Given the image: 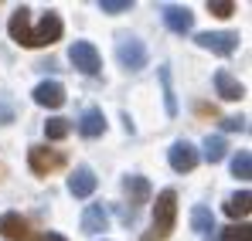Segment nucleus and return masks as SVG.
<instances>
[{
    "mask_svg": "<svg viewBox=\"0 0 252 241\" xmlns=\"http://www.w3.org/2000/svg\"><path fill=\"white\" fill-rule=\"evenodd\" d=\"M79 133H82L85 139H95V136H102L106 133V116H102V109H85L82 119H79Z\"/></svg>",
    "mask_w": 252,
    "mask_h": 241,
    "instance_id": "11",
    "label": "nucleus"
},
{
    "mask_svg": "<svg viewBox=\"0 0 252 241\" xmlns=\"http://www.w3.org/2000/svg\"><path fill=\"white\" fill-rule=\"evenodd\" d=\"M106 224H109L106 207H102V204H89L85 214H82V231L85 235H99V231H106Z\"/></svg>",
    "mask_w": 252,
    "mask_h": 241,
    "instance_id": "13",
    "label": "nucleus"
},
{
    "mask_svg": "<svg viewBox=\"0 0 252 241\" xmlns=\"http://www.w3.org/2000/svg\"><path fill=\"white\" fill-rule=\"evenodd\" d=\"M123 190H126V197H129L133 207L147 204V197H150V184H147L143 177H136V173H129V177L123 180Z\"/></svg>",
    "mask_w": 252,
    "mask_h": 241,
    "instance_id": "14",
    "label": "nucleus"
},
{
    "mask_svg": "<svg viewBox=\"0 0 252 241\" xmlns=\"http://www.w3.org/2000/svg\"><path fill=\"white\" fill-rule=\"evenodd\" d=\"M68 190H72V197H89L95 190V173L89 166H75V173L68 177Z\"/></svg>",
    "mask_w": 252,
    "mask_h": 241,
    "instance_id": "12",
    "label": "nucleus"
},
{
    "mask_svg": "<svg viewBox=\"0 0 252 241\" xmlns=\"http://www.w3.org/2000/svg\"><path fill=\"white\" fill-rule=\"evenodd\" d=\"M38 241H65V238H62V235H41Z\"/></svg>",
    "mask_w": 252,
    "mask_h": 241,
    "instance_id": "27",
    "label": "nucleus"
},
{
    "mask_svg": "<svg viewBox=\"0 0 252 241\" xmlns=\"http://www.w3.org/2000/svg\"><path fill=\"white\" fill-rule=\"evenodd\" d=\"M116 58H120V65H123L126 72H140L147 65V48H143V41L123 34V38L116 41Z\"/></svg>",
    "mask_w": 252,
    "mask_h": 241,
    "instance_id": "3",
    "label": "nucleus"
},
{
    "mask_svg": "<svg viewBox=\"0 0 252 241\" xmlns=\"http://www.w3.org/2000/svg\"><path fill=\"white\" fill-rule=\"evenodd\" d=\"M191 224H194L198 235H208V231H215V214H211L208 207H194L191 211Z\"/></svg>",
    "mask_w": 252,
    "mask_h": 241,
    "instance_id": "17",
    "label": "nucleus"
},
{
    "mask_svg": "<svg viewBox=\"0 0 252 241\" xmlns=\"http://www.w3.org/2000/svg\"><path fill=\"white\" fill-rule=\"evenodd\" d=\"M7 122H14V106L0 99V126H7Z\"/></svg>",
    "mask_w": 252,
    "mask_h": 241,
    "instance_id": "25",
    "label": "nucleus"
},
{
    "mask_svg": "<svg viewBox=\"0 0 252 241\" xmlns=\"http://www.w3.org/2000/svg\"><path fill=\"white\" fill-rule=\"evenodd\" d=\"M28 163H31L34 173H51V170L65 166V153L48 150V146H31V150H28Z\"/></svg>",
    "mask_w": 252,
    "mask_h": 241,
    "instance_id": "6",
    "label": "nucleus"
},
{
    "mask_svg": "<svg viewBox=\"0 0 252 241\" xmlns=\"http://www.w3.org/2000/svg\"><path fill=\"white\" fill-rule=\"evenodd\" d=\"M0 235L7 241H31V224H28V217L10 211V214L0 217Z\"/></svg>",
    "mask_w": 252,
    "mask_h": 241,
    "instance_id": "8",
    "label": "nucleus"
},
{
    "mask_svg": "<svg viewBox=\"0 0 252 241\" xmlns=\"http://www.w3.org/2000/svg\"><path fill=\"white\" fill-rule=\"evenodd\" d=\"M68 133H72V122L62 119V116H55V119L44 122V136H48V139H65Z\"/></svg>",
    "mask_w": 252,
    "mask_h": 241,
    "instance_id": "18",
    "label": "nucleus"
},
{
    "mask_svg": "<svg viewBox=\"0 0 252 241\" xmlns=\"http://www.w3.org/2000/svg\"><path fill=\"white\" fill-rule=\"evenodd\" d=\"M164 24H167L174 34H188L194 27V14L188 7H177V3H167L164 7Z\"/></svg>",
    "mask_w": 252,
    "mask_h": 241,
    "instance_id": "9",
    "label": "nucleus"
},
{
    "mask_svg": "<svg viewBox=\"0 0 252 241\" xmlns=\"http://www.w3.org/2000/svg\"><path fill=\"white\" fill-rule=\"evenodd\" d=\"M167 160H170V166H174L177 173H191V170L198 166V150H194L188 139H177V143L167 150Z\"/></svg>",
    "mask_w": 252,
    "mask_h": 241,
    "instance_id": "7",
    "label": "nucleus"
},
{
    "mask_svg": "<svg viewBox=\"0 0 252 241\" xmlns=\"http://www.w3.org/2000/svg\"><path fill=\"white\" fill-rule=\"evenodd\" d=\"M215 88H218V95H221L225 102H239V99L246 95V88L232 79L228 72H218V75H215Z\"/></svg>",
    "mask_w": 252,
    "mask_h": 241,
    "instance_id": "15",
    "label": "nucleus"
},
{
    "mask_svg": "<svg viewBox=\"0 0 252 241\" xmlns=\"http://www.w3.org/2000/svg\"><path fill=\"white\" fill-rule=\"evenodd\" d=\"M160 81H164V106H167V116H177V99H174V88H170V72L160 68Z\"/></svg>",
    "mask_w": 252,
    "mask_h": 241,
    "instance_id": "21",
    "label": "nucleus"
},
{
    "mask_svg": "<svg viewBox=\"0 0 252 241\" xmlns=\"http://www.w3.org/2000/svg\"><path fill=\"white\" fill-rule=\"evenodd\" d=\"M232 173H235V177H242V180H249V177H252V157H249V150H239V153L232 157Z\"/></svg>",
    "mask_w": 252,
    "mask_h": 241,
    "instance_id": "20",
    "label": "nucleus"
},
{
    "mask_svg": "<svg viewBox=\"0 0 252 241\" xmlns=\"http://www.w3.org/2000/svg\"><path fill=\"white\" fill-rule=\"evenodd\" d=\"M10 38L17 41V44H24V48H44V44H55V41L62 38V31H65V24H62V17L55 14V10H48L38 24H31V10L28 7H17L14 14H10Z\"/></svg>",
    "mask_w": 252,
    "mask_h": 241,
    "instance_id": "1",
    "label": "nucleus"
},
{
    "mask_svg": "<svg viewBox=\"0 0 252 241\" xmlns=\"http://www.w3.org/2000/svg\"><path fill=\"white\" fill-rule=\"evenodd\" d=\"M174 221H177V194L174 190H160L157 204H154V224L143 235V241H167L170 231H174Z\"/></svg>",
    "mask_w": 252,
    "mask_h": 241,
    "instance_id": "2",
    "label": "nucleus"
},
{
    "mask_svg": "<svg viewBox=\"0 0 252 241\" xmlns=\"http://www.w3.org/2000/svg\"><path fill=\"white\" fill-rule=\"evenodd\" d=\"M225 150H228V146H225L221 136H208V139H205V160H208V163L225 160Z\"/></svg>",
    "mask_w": 252,
    "mask_h": 241,
    "instance_id": "19",
    "label": "nucleus"
},
{
    "mask_svg": "<svg viewBox=\"0 0 252 241\" xmlns=\"http://www.w3.org/2000/svg\"><path fill=\"white\" fill-rule=\"evenodd\" d=\"M34 102L44 106V109L65 106V88H62V81H41V85L34 88Z\"/></svg>",
    "mask_w": 252,
    "mask_h": 241,
    "instance_id": "10",
    "label": "nucleus"
},
{
    "mask_svg": "<svg viewBox=\"0 0 252 241\" xmlns=\"http://www.w3.org/2000/svg\"><path fill=\"white\" fill-rule=\"evenodd\" d=\"M208 10L215 14V17H228L235 7H232V3H225V0H208Z\"/></svg>",
    "mask_w": 252,
    "mask_h": 241,
    "instance_id": "24",
    "label": "nucleus"
},
{
    "mask_svg": "<svg viewBox=\"0 0 252 241\" xmlns=\"http://www.w3.org/2000/svg\"><path fill=\"white\" fill-rule=\"evenodd\" d=\"M68 58H72V65H75L82 75H99V72H102V58H99V51H95L89 41H75L72 51H68Z\"/></svg>",
    "mask_w": 252,
    "mask_h": 241,
    "instance_id": "4",
    "label": "nucleus"
},
{
    "mask_svg": "<svg viewBox=\"0 0 252 241\" xmlns=\"http://www.w3.org/2000/svg\"><path fill=\"white\" fill-rule=\"evenodd\" d=\"M198 44L205 48V51H215V54H232L235 48H239V34L235 31H205V34H198Z\"/></svg>",
    "mask_w": 252,
    "mask_h": 241,
    "instance_id": "5",
    "label": "nucleus"
},
{
    "mask_svg": "<svg viewBox=\"0 0 252 241\" xmlns=\"http://www.w3.org/2000/svg\"><path fill=\"white\" fill-rule=\"evenodd\" d=\"M221 241H252V228L249 224H232L221 231Z\"/></svg>",
    "mask_w": 252,
    "mask_h": 241,
    "instance_id": "22",
    "label": "nucleus"
},
{
    "mask_svg": "<svg viewBox=\"0 0 252 241\" xmlns=\"http://www.w3.org/2000/svg\"><path fill=\"white\" fill-rule=\"evenodd\" d=\"M252 211V194L249 190H239V194H232L228 201H225V214L228 217H246Z\"/></svg>",
    "mask_w": 252,
    "mask_h": 241,
    "instance_id": "16",
    "label": "nucleus"
},
{
    "mask_svg": "<svg viewBox=\"0 0 252 241\" xmlns=\"http://www.w3.org/2000/svg\"><path fill=\"white\" fill-rule=\"evenodd\" d=\"M225 129L228 133H246L249 126H246V119H225Z\"/></svg>",
    "mask_w": 252,
    "mask_h": 241,
    "instance_id": "26",
    "label": "nucleus"
},
{
    "mask_svg": "<svg viewBox=\"0 0 252 241\" xmlns=\"http://www.w3.org/2000/svg\"><path fill=\"white\" fill-rule=\"evenodd\" d=\"M129 7H133V0H99L102 14H126Z\"/></svg>",
    "mask_w": 252,
    "mask_h": 241,
    "instance_id": "23",
    "label": "nucleus"
}]
</instances>
